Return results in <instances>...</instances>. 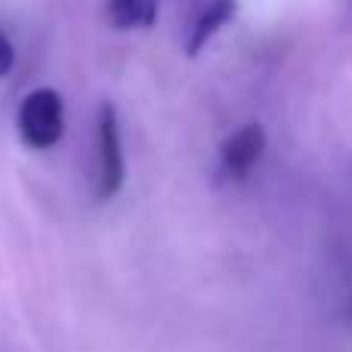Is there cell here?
<instances>
[{
  "instance_id": "1",
  "label": "cell",
  "mask_w": 352,
  "mask_h": 352,
  "mask_svg": "<svg viewBox=\"0 0 352 352\" xmlns=\"http://www.w3.org/2000/svg\"><path fill=\"white\" fill-rule=\"evenodd\" d=\"M62 130H65L62 96L50 87L31 90L22 99V109H19V136H22V142L34 152H43V148H53L62 140Z\"/></svg>"
},
{
  "instance_id": "2",
  "label": "cell",
  "mask_w": 352,
  "mask_h": 352,
  "mask_svg": "<svg viewBox=\"0 0 352 352\" xmlns=\"http://www.w3.org/2000/svg\"><path fill=\"white\" fill-rule=\"evenodd\" d=\"M124 146L115 105L105 102L96 118V198L111 201L124 186Z\"/></svg>"
},
{
  "instance_id": "3",
  "label": "cell",
  "mask_w": 352,
  "mask_h": 352,
  "mask_svg": "<svg viewBox=\"0 0 352 352\" xmlns=\"http://www.w3.org/2000/svg\"><path fill=\"white\" fill-rule=\"evenodd\" d=\"M263 152H266V130L260 124H248L219 146V161H223V170L232 179H244L254 170L256 161L263 158Z\"/></svg>"
},
{
  "instance_id": "4",
  "label": "cell",
  "mask_w": 352,
  "mask_h": 352,
  "mask_svg": "<svg viewBox=\"0 0 352 352\" xmlns=\"http://www.w3.org/2000/svg\"><path fill=\"white\" fill-rule=\"evenodd\" d=\"M235 10H238L235 0H207V3L201 6L198 19L192 22V31H188V41H186V53L198 56L201 50L210 43V37L235 19Z\"/></svg>"
},
{
  "instance_id": "5",
  "label": "cell",
  "mask_w": 352,
  "mask_h": 352,
  "mask_svg": "<svg viewBox=\"0 0 352 352\" xmlns=\"http://www.w3.org/2000/svg\"><path fill=\"white\" fill-rule=\"evenodd\" d=\"M109 22L115 25L118 31L152 28V25L158 22V0H111Z\"/></svg>"
},
{
  "instance_id": "6",
  "label": "cell",
  "mask_w": 352,
  "mask_h": 352,
  "mask_svg": "<svg viewBox=\"0 0 352 352\" xmlns=\"http://www.w3.org/2000/svg\"><path fill=\"white\" fill-rule=\"evenodd\" d=\"M12 65H16V50H12L10 37L0 31V78H6L12 72Z\"/></svg>"
}]
</instances>
